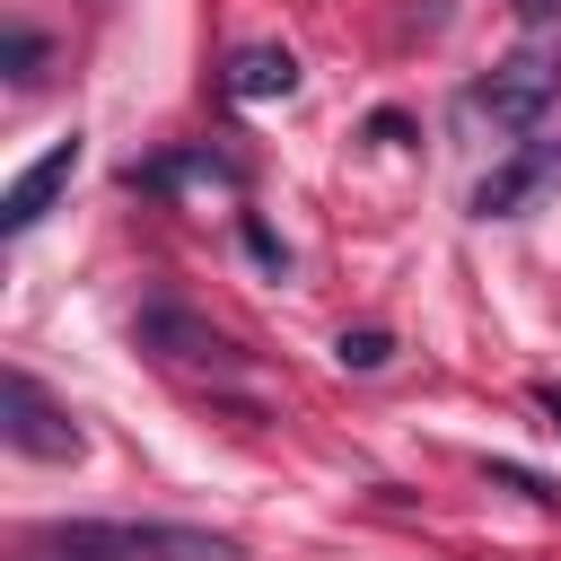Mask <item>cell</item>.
Returning <instances> with one entry per match:
<instances>
[{"instance_id":"obj_1","label":"cell","mask_w":561,"mask_h":561,"mask_svg":"<svg viewBox=\"0 0 561 561\" xmlns=\"http://www.w3.org/2000/svg\"><path fill=\"white\" fill-rule=\"evenodd\" d=\"M44 552H79V561H237L228 535H202V526H131V517L44 526Z\"/></svg>"},{"instance_id":"obj_8","label":"cell","mask_w":561,"mask_h":561,"mask_svg":"<svg viewBox=\"0 0 561 561\" xmlns=\"http://www.w3.org/2000/svg\"><path fill=\"white\" fill-rule=\"evenodd\" d=\"M0 70H9V88H35V79H44V35H35V26H9Z\"/></svg>"},{"instance_id":"obj_14","label":"cell","mask_w":561,"mask_h":561,"mask_svg":"<svg viewBox=\"0 0 561 561\" xmlns=\"http://www.w3.org/2000/svg\"><path fill=\"white\" fill-rule=\"evenodd\" d=\"M61 561H79V552H61Z\"/></svg>"},{"instance_id":"obj_9","label":"cell","mask_w":561,"mask_h":561,"mask_svg":"<svg viewBox=\"0 0 561 561\" xmlns=\"http://www.w3.org/2000/svg\"><path fill=\"white\" fill-rule=\"evenodd\" d=\"M333 359H342V368H386V359H394V333H377V324H351V333L333 342Z\"/></svg>"},{"instance_id":"obj_2","label":"cell","mask_w":561,"mask_h":561,"mask_svg":"<svg viewBox=\"0 0 561 561\" xmlns=\"http://www.w3.org/2000/svg\"><path fill=\"white\" fill-rule=\"evenodd\" d=\"M561 105V44H517L508 61H491V79H473V114L500 131H535Z\"/></svg>"},{"instance_id":"obj_11","label":"cell","mask_w":561,"mask_h":561,"mask_svg":"<svg viewBox=\"0 0 561 561\" xmlns=\"http://www.w3.org/2000/svg\"><path fill=\"white\" fill-rule=\"evenodd\" d=\"M491 482H508V491H526V500H543V508H552V491H543L526 465H491Z\"/></svg>"},{"instance_id":"obj_3","label":"cell","mask_w":561,"mask_h":561,"mask_svg":"<svg viewBox=\"0 0 561 561\" xmlns=\"http://www.w3.org/2000/svg\"><path fill=\"white\" fill-rule=\"evenodd\" d=\"M0 438L18 447V456H35V465H79V421H70V403H53L26 368H9L0 377Z\"/></svg>"},{"instance_id":"obj_7","label":"cell","mask_w":561,"mask_h":561,"mask_svg":"<svg viewBox=\"0 0 561 561\" xmlns=\"http://www.w3.org/2000/svg\"><path fill=\"white\" fill-rule=\"evenodd\" d=\"M298 88V53L289 44H245L237 61H228V96H245V105H272V96H289Z\"/></svg>"},{"instance_id":"obj_10","label":"cell","mask_w":561,"mask_h":561,"mask_svg":"<svg viewBox=\"0 0 561 561\" xmlns=\"http://www.w3.org/2000/svg\"><path fill=\"white\" fill-rule=\"evenodd\" d=\"M245 254H254V263H263V272H272V280H280V272H289V245H280V237H272V228H263V219H245Z\"/></svg>"},{"instance_id":"obj_12","label":"cell","mask_w":561,"mask_h":561,"mask_svg":"<svg viewBox=\"0 0 561 561\" xmlns=\"http://www.w3.org/2000/svg\"><path fill=\"white\" fill-rule=\"evenodd\" d=\"M535 412H543V421L561 430V386H552V377H535Z\"/></svg>"},{"instance_id":"obj_4","label":"cell","mask_w":561,"mask_h":561,"mask_svg":"<svg viewBox=\"0 0 561 561\" xmlns=\"http://www.w3.org/2000/svg\"><path fill=\"white\" fill-rule=\"evenodd\" d=\"M131 342H140L149 359H175V368H228V359H237L228 333H219L210 316L175 307V298H149V307L131 316Z\"/></svg>"},{"instance_id":"obj_6","label":"cell","mask_w":561,"mask_h":561,"mask_svg":"<svg viewBox=\"0 0 561 561\" xmlns=\"http://www.w3.org/2000/svg\"><path fill=\"white\" fill-rule=\"evenodd\" d=\"M70 175H79V131H61V140H53V149H44V158L0 193V237H26V228L61 202V184H70Z\"/></svg>"},{"instance_id":"obj_5","label":"cell","mask_w":561,"mask_h":561,"mask_svg":"<svg viewBox=\"0 0 561 561\" xmlns=\"http://www.w3.org/2000/svg\"><path fill=\"white\" fill-rule=\"evenodd\" d=\"M552 167H561V140H535V131H526V140L473 184V219H517V210L552 184Z\"/></svg>"},{"instance_id":"obj_13","label":"cell","mask_w":561,"mask_h":561,"mask_svg":"<svg viewBox=\"0 0 561 561\" xmlns=\"http://www.w3.org/2000/svg\"><path fill=\"white\" fill-rule=\"evenodd\" d=\"M508 9H517L526 26H552V18H561V0H508Z\"/></svg>"}]
</instances>
